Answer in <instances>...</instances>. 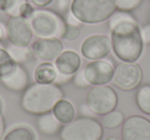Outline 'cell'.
Masks as SVG:
<instances>
[{
    "label": "cell",
    "mask_w": 150,
    "mask_h": 140,
    "mask_svg": "<svg viewBox=\"0 0 150 140\" xmlns=\"http://www.w3.org/2000/svg\"><path fill=\"white\" fill-rule=\"evenodd\" d=\"M5 131V122L3 117H0V140L3 138V134H4Z\"/></svg>",
    "instance_id": "cell-33"
},
{
    "label": "cell",
    "mask_w": 150,
    "mask_h": 140,
    "mask_svg": "<svg viewBox=\"0 0 150 140\" xmlns=\"http://www.w3.org/2000/svg\"><path fill=\"white\" fill-rule=\"evenodd\" d=\"M142 40L144 44H150V23H147L140 28Z\"/></svg>",
    "instance_id": "cell-28"
},
{
    "label": "cell",
    "mask_w": 150,
    "mask_h": 140,
    "mask_svg": "<svg viewBox=\"0 0 150 140\" xmlns=\"http://www.w3.org/2000/svg\"><path fill=\"white\" fill-rule=\"evenodd\" d=\"M15 65L6 50L0 48V78L7 74Z\"/></svg>",
    "instance_id": "cell-23"
},
{
    "label": "cell",
    "mask_w": 150,
    "mask_h": 140,
    "mask_svg": "<svg viewBox=\"0 0 150 140\" xmlns=\"http://www.w3.org/2000/svg\"><path fill=\"white\" fill-rule=\"evenodd\" d=\"M38 128L40 132L46 135H54L60 132L61 130V123L56 119L52 112H47L44 114L39 115L38 119Z\"/></svg>",
    "instance_id": "cell-18"
},
{
    "label": "cell",
    "mask_w": 150,
    "mask_h": 140,
    "mask_svg": "<svg viewBox=\"0 0 150 140\" xmlns=\"http://www.w3.org/2000/svg\"><path fill=\"white\" fill-rule=\"evenodd\" d=\"M6 50L13 62L18 63V64L26 62L30 57V52L28 48H21V46L11 44V45L7 46Z\"/></svg>",
    "instance_id": "cell-22"
},
{
    "label": "cell",
    "mask_w": 150,
    "mask_h": 140,
    "mask_svg": "<svg viewBox=\"0 0 150 140\" xmlns=\"http://www.w3.org/2000/svg\"><path fill=\"white\" fill-rule=\"evenodd\" d=\"M5 32L11 44L21 48H28L33 38L29 20L22 17H9Z\"/></svg>",
    "instance_id": "cell-8"
},
{
    "label": "cell",
    "mask_w": 150,
    "mask_h": 140,
    "mask_svg": "<svg viewBox=\"0 0 150 140\" xmlns=\"http://www.w3.org/2000/svg\"><path fill=\"white\" fill-rule=\"evenodd\" d=\"M73 76L74 75H65V74H61L58 72V75H57V78L54 80V84L59 85V86L63 84H67L71 80H73Z\"/></svg>",
    "instance_id": "cell-29"
},
{
    "label": "cell",
    "mask_w": 150,
    "mask_h": 140,
    "mask_svg": "<svg viewBox=\"0 0 150 140\" xmlns=\"http://www.w3.org/2000/svg\"><path fill=\"white\" fill-rule=\"evenodd\" d=\"M32 3L38 7H45L54 1V0H31Z\"/></svg>",
    "instance_id": "cell-32"
},
{
    "label": "cell",
    "mask_w": 150,
    "mask_h": 140,
    "mask_svg": "<svg viewBox=\"0 0 150 140\" xmlns=\"http://www.w3.org/2000/svg\"><path fill=\"white\" fill-rule=\"evenodd\" d=\"M122 140H150V121L141 115H132L122 124Z\"/></svg>",
    "instance_id": "cell-11"
},
{
    "label": "cell",
    "mask_w": 150,
    "mask_h": 140,
    "mask_svg": "<svg viewBox=\"0 0 150 140\" xmlns=\"http://www.w3.org/2000/svg\"><path fill=\"white\" fill-rule=\"evenodd\" d=\"M81 65L80 56L74 50H63L54 60L57 71L65 75H74Z\"/></svg>",
    "instance_id": "cell-14"
},
{
    "label": "cell",
    "mask_w": 150,
    "mask_h": 140,
    "mask_svg": "<svg viewBox=\"0 0 150 140\" xmlns=\"http://www.w3.org/2000/svg\"><path fill=\"white\" fill-rule=\"evenodd\" d=\"M0 7H1V0H0Z\"/></svg>",
    "instance_id": "cell-37"
},
{
    "label": "cell",
    "mask_w": 150,
    "mask_h": 140,
    "mask_svg": "<svg viewBox=\"0 0 150 140\" xmlns=\"http://www.w3.org/2000/svg\"><path fill=\"white\" fill-rule=\"evenodd\" d=\"M143 71L137 63L122 62L114 68L112 82L122 91H133L141 85Z\"/></svg>",
    "instance_id": "cell-7"
},
{
    "label": "cell",
    "mask_w": 150,
    "mask_h": 140,
    "mask_svg": "<svg viewBox=\"0 0 150 140\" xmlns=\"http://www.w3.org/2000/svg\"><path fill=\"white\" fill-rule=\"evenodd\" d=\"M112 50L121 62L136 63L142 56L144 42L137 20L117 24L110 30Z\"/></svg>",
    "instance_id": "cell-1"
},
{
    "label": "cell",
    "mask_w": 150,
    "mask_h": 140,
    "mask_svg": "<svg viewBox=\"0 0 150 140\" xmlns=\"http://www.w3.org/2000/svg\"><path fill=\"white\" fill-rule=\"evenodd\" d=\"M103 134L102 124L90 117L73 119L60 130L61 140H101Z\"/></svg>",
    "instance_id": "cell-5"
},
{
    "label": "cell",
    "mask_w": 150,
    "mask_h": 140,
    "mask_svg": "<svg viewBox=\"0 0 150 140\" xmlns=\"http://www.w3.org/2000/svg\"><path fill=\"white\" fill-rule=\"evenodd\" d=\"M132 20H136V19L131 13H125V11H120L116 9V11L108 19L109 30H111L117 24L122 23V22L125 21H132Z\"/></svg>",
    "instance_id": "cell-25"
},
{
    "label": "cell",
    "mask_w": 150,
    "mask_h": 140,
    "mask_svg": "<svg viewBox=\"0 0 150 140\" xmlns=\"http://www.w3.org/2000/svg\"><path fill=\"white\" fill-rule=\"evenodd\" d=\"M5 33H6V32H5V29L3 28V26L1 25V23H0V42L4 39Z\"/></svg>",
    "instance_id": "cell-34"
},
{
    "label": "cell",
    "mask_w": 150,
    "mask_h": 140,
    "mask_svg": "<svg viewBox=\"0 0 150 140\" xmlns=\"http://www.w3.org/2000/svg\"><path fill=\"white\" fill-rule=\"evenodd\" d=\"M52 112L56 117V119L64 125L72 122L75 117V108L73 104L69 100H66L64 98L56 103Z\"/></svg>",
    "instance_id": "cell-17"
},
{
    "label": "cell",
    "mask_w": 150,
    "mask_h": 140,
    "mask_svg": "<svg viewBox=\"0 0 150 140\" xmlns=\"http://www.w3.org/2000/svg\"><path fill=\"white\" fill-rule=\"evenodd\" d=\"M2 140H36L35 134L27 127H17L8 132Z\"/></svg>",
    "instance_id": "cell-20"
},
{
    "label": "cell",
    "mask_w": 150,
    "mask_h": 140,
    "mask_svg": "<svg viewBox=\"0 0 150 140\" xmlns=\"http://www.w3.org/2000/svg\"><path fill=\"white\" fill-rule=\"evenodd\" d=\"M71 1L72 0H58L57 6H58L59 11L64 13V11H67L68 9H70Z\"/></svg>",
    "instance_id": "cell-30"
},
{
    "label": "cell",
    "mask_w": 150,
    "mask_h": 140,
    "mask_svg": "<svg viewBox=\"0 0 150 140\" xmlns=\"http://www.w3.org/2000/svg\"><path fill=\"white\" fill-rule=\"evenodd\" d=\"M73 82H74V85L77 87V88H86V87L90 86L88 82H86V77H84L83 71H82V70H78V71L74 74V76H73Z\"/></svg>",
    "instance_id": "cell-27"
},
{
    "label": "cell",
    "mask_w": 150,
    "mask_h": 140,
    "mask_svg": "<svg viewBox=\"0 0 150 140\" xmlns=\"http://www.w3.org/2000/svg\"><path fill=\"white\" fill-rule=\"evenodd\" d=\"M80 36V28L78 26H72L67 24L65 27L62 38L66 40H75Z\"/></svg>",
    "instance_id": "cell-26"
},
{
    "label": "cell",
    "mask_w": 150,
    "mask_h": 140,
    "mask_svg": "<svg viewBox=\"0 0 150 140\" xmlns=\"http://www.w3.org/2000/svg\"><path fill=\"white\" fill-rule=\"evenodd\" d=\"M29 23L33 35L39 38H62L67 25L60 14L50 9H35Z\"/></svg>",
    "instance_id": "cell-4"
},
{
    "label": "cell",
    "mask_w": 150,
    "mask_h": 140,
    "mask_svg": "<svg viewBox=\"0 0 150 140\" xmlns=\"http://www.w3.org/2000/svg\"><path fill=\"white\" fill-rule=\"evenodd\" d=\"M112 50L111 39L106 35L94 34L82 41L80 52L86 59L91 61L102 60Z\"/></svg>",
    "instance_id": "cell-9"
},
{
    "label": "cell",
    "mask_w": 150,
    "mask_h": 140,
    "mask_svg": "<svg viewBox=\"0 0 150 140\" xmlns=\"http://www.w3.org/2000/svg\"><path fill=\"white\" fill-rule=\"evenodd\" d=\"M65 21H66V24H68V25H72V26H79L80 24H81L77 19H76V18L74 17V15L71 13L70 9H69V11L67 13Z\"/></svg>",
    "instance_id": "cell-31"
},
{
    "label": "cell",
    "mask_w": 150,
    "mask_h": 140,
    "mask_svg": "<svg viewBox=\"0 0 150 140\" xmlns=\"http://www.w3.org/2000/svg\"><path fill=\"white\" fill-rule=\"evenodd\" d=\"M143 3V0H115L116 9L125 13H132V11L138 9Z\"/></svg>",
    "instance_id": "cell-24"
},
{
    "label": "cell",
    "mask_w": 150,
    "mask_h": 140,
    "mask_svg": "<svg viewBox=\"0 0 150 140\" xmlns=\"http://www.w3.org/2000/svg\"><path fill=\"white\" fill-rule=\"evenodd\" d=\"M2 109H3L2 101H1V99H0V117H3V115H2Z\"/></svg>",
    "instance_id": "cell-35"
},
{
    "label": "cell",
    "mask_w": 150,
    "mask_h": 140,
    "mask_svg": "<svg viewBox=\"0 0 150 140\" xmlns=\"http://www.w3.org/2000/svg\"><path fill=\"white\" fill-rule=\"evenodd\" d=\"M70 11L83 24H100L116 11L115 0H72Z\"/></svg>",
    "instance_id": "cell-3"
},
{
    "label": "cell",
    "mask_w": 150,
    "mask_h": 140,
    "mask_svg": "<svg viewBox=\"0 0 150 140\" xmlns=\"http://www.w3.org/2000/svg\"><path fill=\"white\" fill-rule=\"evenodd\" d=\"M136 103L142 112L150 115V84L143 85L138 89Z\"/></svg>",
    "instance_id": "cell-19"
},
{
    "label": "cell",
    "mask_w": 150,
    "mask_h": 140,
    "mask_svg": "<svg viewBox=\"0 0 150 140\" xmlns=\"http://www.w3.org/2000/svg\"><path fill=\"white\" fill-rule=\"evenodd\" d=\"M3 86L13 92H24L28 88L29 74L21 64L15 63L11 70L0 78Z\"/></svg>",
    "instance_id": "cell-13"
},
{
    "label": "cell",
    "mask_w": 150,
    "mask_h": 140,
    "mask_svg": "<svg viewBox=\"0 0 150 140\" xmlns=\"http://www.w3.org/2000/svg\"><path fill=\"white\" fill-rule=\"evenodd\" d=\"M125 122V115L120 110H114L110 111L107 114L104 115L102 119V126L107 129H115V128L119 127L120 125H122Z\"/></svg>",
    "instance_id": "cell-21"
},
{
    "label": "cell",
    "mask_w": 150,
    "mask_h": 140,
    "mask_svg": "<svg viewBox=\"0 0 150 140\" xmlns=\"http://www.w3.org/2000/svg\"><path fill=\"white\" fill-rule=\"evenodd\" d=\"M118 103V97L109 86H94L86 94V105L94 113L105 115L114 110Z\"/></svg>",
    "instance_id": "cell-6"
},
{
    "label": "cell",
    "mask_w": 150,
    "mask_h": 140,
    "mask_svg": "<svg viewBox=\"0 0 150 140\" xmlns=\"http://www.w3.org/2000/svg\"><path fill=\"white\" fill-rule=\"evenodd\" d=\"M64 98V91L57 84H33L23 92L21 106L26 112L41 115L50 112L58 101Z\"/></svg>",
    "instance_id": "cell-2"
},
{
    "label": "cell",
    "mask_w": 150,
    "mask_h": 140,
    "mask_svg": "<svg viewBox=\"0 0 150 140\" xmlns=\"http://www.w3.org/2000/svg\"><path fill=\"white\" fill-rule=\"evenodd\" d=\"M32 50L36 58L43 62H52L56 60L64 50L60 38H39L32 45Z\"/></svg>",
    "instance_id": "cell-12"
},
{
    "label": "cell",
    "mask_w": 150,
    "mask_h": 140,
    "mask_svg": "<svg viewBox=\"0 0 150 140\" xmlns=\"http://www.w3.org/2000/svg\"><path fill=\"white\" fill-rule=\"evenodd\" d=\"M83 75L90 86H104L112 82L114 67L109 61H91L83 69Z\"/></svg>",
    "instance_id": "cell-10"
},
{
    "label": "cell",
    "mask_w": 150,
    "mask_h": 140,
    "mask_svg": "<svg viewBox=\"0 0 150 140\" xmlns=\"http://www.w3.org/2000/svg\"><path fill=\"white\" fill-rule=\"evenodd\" d=\"M106 140H118V139H117L116 137H113V136H111V137H108V138H107Z\"/></svg>",
    "instance_id": "cell-36"
},
{
    "label": "cell",
    "mask_w": 150,
    "mask_h": 140,
    "mask_svg": "<svg viewBox=\"0 0 150 140\" xmlns=\"http://www.w3.org/2000/svg\"><path fill=\"white\" fill-rule=\"evenodd\" d=\"M34 11L28 0H1L0 11L9 17H22L29 20Z\"/></svg>",
    "instance_id": "cell-15"
},
{
    "label": "cell",
    "mask_w": 150,
    "mask_h": 140,
    "mask_svg": "<svg viewBox=\"0 0 150 140\" xmlns=\"http://www.w3.org/2000/svg\"><path fill=\"white\" fill-rule=\"evenodd\" d=\"M58 75L56 66L52 62H42L34 70V80L37 84H54Z\"/></svg>",
    "instance_id": "cell-16"
}]
</instances>
